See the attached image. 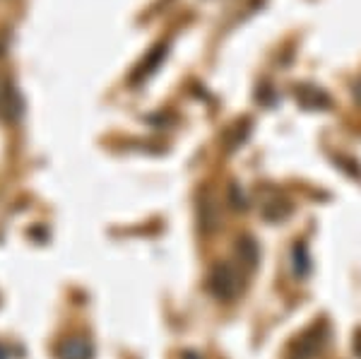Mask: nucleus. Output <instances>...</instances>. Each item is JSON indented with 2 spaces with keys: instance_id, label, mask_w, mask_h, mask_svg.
I'll use <instances>...</instances> for the list:
<instances>
[{
  "instance_id": "1",
  "label": "nucleus",
  "mask_w": 361,
  "mask_h": 359,
  "mask_svg": "<svg viewBox=\"0 0 361 359\" xmlns=\"http://www.w3.org/2000/svg\"><path fill=\"white\" fill-rule=\"evenodd\" d=\"M209 292L219 299H234L241 292V280H238L236 270L231 265L219 263L209 275Z\"/></svg>"
},
{
  "instance_id": "2",
  "label": "nucleus",
  "mask_w": 361,
  "mask_h": 359,
  "mask_svg": "<svg viewBox=\"0 0 361 359\" xmlns=\"http://www.w3.org/2000/svg\"><path fill=\"white\" fill-rule=\"evenodd\" d=\"M56 357L58 359H92L94 357V347H92L90 340L73 335V338L61 340V345L56 347Z\"/></svg>"
},
{
  "instance_id": "3",
  "label": "nucleus",
  "mask_w": 361,
  "mask_h": 359,
  "mask_svg": "<svg viewBox=\"0 0 361 359\" xmlns=\"http://www.w3.org/2000/svg\"><path fill=\"white\" fill-rule=\"evenodd\" d=\"M301 253H304V248H301V246H296V248H294V258H299ZM294 268H296V275H304L306 270H308L304 263H299V260H296V263H294Z\"/></svg>"
}]
</instances>
